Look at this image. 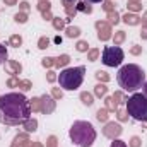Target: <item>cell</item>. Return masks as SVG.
Here are the masks:
<instances>
[{"mask_svg":"<svg viewBox=\"0 0 147 147\" xmlns=\"http://www.w3.org/2000/svg\"><path fill=\"white\" fill-rule=\"evenodd\" d=\"M115 115H116V120L120 121V123H125V121H128V113L125 108H121V106H118V110L115 111Z\"/></svg>","mask_w":147,"mask_h":147,"instance_id":"25","label":"cell"},{"mask_svg":"<svg viewBox=\"0 0 147 147\" xmlns=\"http://www.w3.org/2000/svg\"><path fill=\"white\" fill-rule=\"evenodd\" d=\"M110 147H128V144H127V142H123V140H120V139H115V140L111 142Z\"/></svg>","mask_w":147,"mask_h":147,"instance_id":"47","label":"cell"},{"mask_svg":"<svg viewBox=\"0 0 147 147\" xmlns=\"http://www.w3.org/2000/svg\"><path fill=\"white\" fill-rule=\"evenodd\" d=\"M9 46H12V48L22 46V36L21 34H12V36L9 38Z\"/></svg>","mask_w":147,"mask_h":147,"instance_id":"29","label":"cell"},{"mask_svg":"<svg viewBox=\"0 0 147 147\" xmlns=\"http://www.w3.org/2000/svg\"><path fill=\"white\" fill-rule=\"evenodd\" d=\"M51 24H53V29H55V31H65V28H67V26H65L67 21L62 19V17H53Z\"/></svg>","mask_w":147,"mask_h":147,"instance_id":"23","label":"cell"},{"mask_svg":"<svg viewBox=\"0 0 147 147\" xmlns=\"http://www.w3.org/2000/svg\"><path fill=\"white\" fill-rule=\"evenodd\" d=\"M87 2H89V3H99V2H101V3H103V0H87Z\"/></svg>","mask_w":147,"mask_h":147,"instance_id":"55","label":"cell"},{"mask_svg":"<svg viewBox=\"0 0 147 147\" xmlns=\"http://www.w3.org/2000/svg\"><path fill=\"white\" fill-rule=\"evenodd\" d=\"M140 38H142V39H147V29L146 28H142V31H140Z\"/></svg>","mask_w":147,"mask_h":147,"instance_id":"52","label":"cell"},{"mask_svg":"<svg viewBox=\"0 0 147 147\" xmlns=\"http://www.w3.org/2000/svg\"><path fill=\"white\" fill-rule=\"evenodd\" d=\"M3 2V5H7V7H14V5H17V0H2Z\"/></svg>","mask_w":147,"mask_h":147,"instance_id":"51","label":"cell"},{"mask_svg":"<svg viewBox=\"0 0 147 147\" xmlns=\"http://www.w3.org/2000/svg\"><path fill=\"white\" fill-rule=\"evenodd\" d=\"M92 94H94V98H105L106 94H108V86L106 84H103V82H98L96 86H94V91H92Z\"/></svg>","mask_w":147,"mask_h":147,"instance_id":"15","label":"cell"},{"mask_svg":"<svg viewBox=\"0 0 147 147\" xmlns=\"http://www.w3.org/2000/svg\"><path fill=\"white\" fill-rule=\"evenodd\" d=\"M28 142H31L29 134H28V132H19V134L14 137V140H12L10 147H24Z\"/></svg>","mask_w":147,"mask_h":147,"instance_id":"12","label":"cell"},{"mask_svg":"<svg viewBox=\"0 0 147 147\" xmlns=\"http://www.w3.org/2000/svg\"><path fill=\"white\" fill-rule=\"evenodd\" d=\"M45 147H58V139H57V135H50V137L46 139V146Z\"/></svg>","mask_w":147,"mask_h":147,"instance_id":"44","label":"cell"},{"mask_svg":"<svg viewBox=\"0 0 147 147\" xmlns=\"http://www.w3.org/2000/svg\"><path fill=\"white\" fill-rule=\"evenodd\" d=\"M58 80V75H57V72L53 70V69H50L48 72H46V82L48 84H55Z\"/></svg>","mask_w":147,"mask_h":147,"instance_id":"38","label":"cell"},{"mask_svg":"<svg viewBox=\"0 0 147 147\" xmlns=\"http://www.w3.org/2000/svg\"><path fill=\"white\" fill-rule=\"evenodd\" d=\"M3 65H5V72L9 74L10 77H17L19 74L22 72V65L17 60H7Z\"/></svg>","mask_w":147,"mask_h":147,"instance_id":"10","label":"cell"},{"mask_svg":"<svg viewBox=\"0 0 147 147\" xmlns=\"http://www.w3.org/2000/svg\"><path fill=\"white\" fill-rule=\"evenodd\" d=\"M94 77L98 79V82H103V84H108L110 82V74L105 72V70H96V74H94Z\"/></svg>","mask_w":147,"mask_h":147,"instance_id":"30","label":"cell"},{"mask_svg":"<svg viewBox=\"0 0 147 147\" xmlns=\"http://www.w3.org/2000/svg\"><path fill=\"white\" fill-rule=\"evenodd\" d=\"M19 10H21V12H28V14H29V10H31V5H29V2H28V0H22V2H19Z\"/></svg>","mask_w":147,"mask_h":147,"instance_id":"46","label":"cell"},{"mask_svg":"<svg viewBox=\"0 0 147 147\" xmlns=\"http://www.w3.org/2000/svg\"><path fill=\"white\" fill-rule=\"evenodd\" d=\"M125 58V53L120 46H106L103 50V55H101V62L106 65V67H120L121 62Z\"/></svg>","mask_w":147,"mask_h":147,"instance_id":"6","label":"cell"},{"mask_svg":"<svg viewBox=\"0 0 147 147\" xmlns=\"http://www.w3.org/2000/svg\"><path fill=\"white\" fill-rule=\"evenodd\" d=\"M128 2H140V0H128Z\"/></svg>","mask_w":147,"mask_h":147,"instance_id":"56","label":"cell"},{"mask_svg":"<svg viewBox=\"0 0 147 147\" xmlns=\"http://www.w3.org/2000/svg\"><path fill=\"white\" fill-rule=\"evenodd\" d=\"M69 137L72 140L74 146L77 147H91L96 142V130L92 127V123L86 121V120H75L69 130Z\"/></svg>","mask_w":147,"mask_h":147,"instance_id":"3","label":"cell"},{"mask_svg":"<svg viewBox=\"0 0 147 147\" xmlns=\"http://www.w3.org/2000/svg\"><path fill=\"white\" fill-rule=\"evenodd\" d=\"M127 113L135 121H147V98L144 92H134L127 99Z\"/></svg>","mask_w":147,"mask_h":147,"instance_id":"5","label":"cell"},{"mask_svg":"<svg viewBox=\"0 0 147 147\" xmlns=\"http://www.w3.org/2000/svg\"><path fill=\"white\" fill-rule=\"evenodd\" d=\"M62 5H63V9L75 7V5H77V0H62Z\"/></svg>","mask_w":147,"mask_h":147,"instance_id":"49","label":"cell"},{"mask_svg":"<svg viewBox=\"0 0 147 147\" xmlns=\"http://www.w3.org/2000/svg\"><path fill=\"white\" fill-rule=\"evenodd\" d=\"M128 12H134V14H139L142 10V2H128Z\"/></svg>","mask_w":147,"mask_h":147,"instance_id":"33","label":"cell"},{"mask_svg":"<svg viewBox=\"0 0 147 147\" xmlns=\"http://www.w3.org/2000/svg\"><path fill=\"white\" fill-rule=\"evenodd\" d=\"M41 17H43V21H53V12L51 10H46V12H41Z\"/></svg>","mask_w":147,"mask_h":147,"instance_id":"48","label":"cell"},{"mask_svg":"<svg viewBox=\"0 0 147 147\" xmlns=\"http://www.w3.org/2000/svg\"><path fill=\"white\" fill-rule=\"evenodd\" d=\"M142 22H147V10L142 14Z\"/></svg>","mask_w":147,"mask_h":147,"instance_id":"54","label":"cell"},{"mask_svg":"<svg viewBox=\"0 0 147 147\" xmlns=\"http://www.w3.org/2000/svg\"><path fill=\"white\" fill-rule=\"evenodd\" d=\"M69 63H70V55H67V53H62L55 58V67L57 69H67Z\"/></svg>","mask_w":147,"mask_h":147,"instance_id":"14","label":"cell"},{"mask_svg":"<svg viewBox=\"0 0 147 147\" xmlns=\"http://www.w3.org/2000/svg\"><path fill=\"white\" fill-rule=\"evenodd\" d=\"M103 99H105V108L110 111V113H115V111L118 110V105L115 103V99H113L111 96H108V94H106Z\"/></svg>","mask_w":147,"mask_h":147,"instance_id":"22","label":"cell"},{"mask_svg":"<svg viewBox=\"0 0 147 147\" xmlns=\"http://www.w3.org/2000/svg\"><path fill=\"white\" fill-rule=\"evenodd\" d=\"M103 135L110 140H115V139H120L123 128H121V123L120 121H106L105 127H103Z\"/></svg>","mask_w":147,"mask_h":147,"instance_id":"7","label":"cell"},{"mask_svg":"<svg viewBox=\"0 0 147 147\" xmlns=\"http://www.w3.org/2000/svg\"><path fill=\"white\" fill-rule=\"evenodd\" d=\"M111 98L115 99V103H116L118 106H121V105H123V103H127V99H128V98L125 96V92H123V91H115Z\"/></svg>","mask_w":147,"mask_h":147,"instance_id":"24","label":"cell"},{"mask_svg":"<svg viewBox=\"0 0 147 147\" xmlns=\"http://www.w3.org/2000/svg\"><path fill=\"white\" fill-rule=\"evenodd\" d=\"M96 120L101 121V123L110 121V111L106 110V108H99V110L96 111Z\"/></svg>","mask_w":147,"mask_h":147,"instance_id":"21","label":"cell"},{"mask_svg":"<svg viewBox=\"0 0 147 147\" xmlns=\"http://www.w3.org/2000/svg\"><path fill=\"white\" fill-rule=\"evenodd\" d=\"M103 10L108 14V12H111V10H115V2L113 0H103Z\"/></svg>","mask_w":147,"mask_h":147,"instance_id":"41","label":"cell"},{"mask_svg":"<svg viewBox=\"0 0 147 147\" xmlns=\"http://www.w3.org/2000/svg\"><path fill=\"white\" fill-rule=\"evenodd\" d=\"M75 50H77L79 53H87L91 48H89V43H87L86 39H79V41L75 43Z\"/></svg>","mask_w":147,"mask_h":147,"instance_id":"28","label":"cell"},{"mask_svg":"<svg viewBox=\"0 0 147 147\" xmlns=\"http://www.w3.org/2000/svg\"><path fill=\"white\" fill-rule=\"evenodd\" d=\"M99 55H101V51H99L98 48H91V50L87 51V60H89V62H96V60L99 58Z\"/></svg>","mask_w":147,"mask_h":147,"instance_id":"34","label":"cell"},{"mask_svg":"<svg viewBox=\"0 0 147 147\" xmlns=\"http://www.w3.org/2000/svg\"><path fill=\"white\" fill-rule=\"evenodd\" d=\"M29 106H31V111L33 113H41V98L36 96V98L29 99Z\"/></svg>","mask_w":147,"mask_h":147,"instance_id":"26","label":"cell"},{"mask_svg":"<svg viewBox=\"0 0 147 147\" xmlns=\"http://www.w3.org/2000/svg\"><path fill=\"white\" fill-rule=\"evenodd\" d=\"M36 10H38V12H46V10H51V2H50V0H43V2H38Z\"/></svg>","mask_w":147,"mask_h":147,"instance_id":"32","label":"cell"},{"mask_svg":"<svg viewBox=\"0 0 147 147\" xmlns=\"http://www.w3.org/2000/svg\"><path fill=\"white\" fill-rule=\"evenodd\" d=\"M14 21L17 22V24H26L28 21H29V14L28 12H17V14H14Z\"/></svg>","mask_w":147,"mask_h":147,"instance_id":"27","label":"cell"},{"mask_svg":"<svg viewBox=\"0 0 147 147\" xmlns=\"http://www.w3.org/2000/svg\"><path fill=\"white\" fill-rule=\"evenodd\" d=\"M29 99L22 92H7L0 96V123L7 127H19L31 118Z\"/></svg>","mask_w":147,"mask_h":147,"instance_id":"1","label":"cell"},{"mask_svg":"<svg viewBox=\"0 0 147 147\" xmlns=\"http://www.w3.org/2000/svg\"><path fill=\"white\" fill-rule=\"evenodd\" d=\"M116 80H118V86L121 87V91L137 92L146 82V72L137 63H128V65L120 67Z\"/></svg>","mask_w":147,"mask_h":147,"instance_id":"2","label":"cell"},{"mask_svg":"<svg viewBox=\"0 0 147 147\" xmlns=\"http://www.w3.org/2000/svg\"><path fill=\"white\" fill-rule=\"evenodd\" d=\"M21 127L24 128V132H28V134H34V132L38 130V120L36 118H28L26 121H22Z\"/></svg>","mask_w":147,"mask_h":147,"instance_id":"13","label":"cell"},{"mask_svg":"<svg viewBox=\"0 0 147 147\" xmlns=\"http://www.w3.org/2000/svg\"><path fill=\"white\" fill-rule=\"evenodd\" d=\"M24 147H45V146H43L39 140H34V142H28Z\"/></svg>","mask_w":147,"mask_h":147,"instance_id":"50","label":"cell"},{"mask_svg":"<svg viewBox=\"0 0 147 147\" xmlns=\"http://www.w3.org/2000/svg\"><path fill=\"white\" fill-rule=\"evenodd\" d=\"M128 147H142V139L139 135H132L128 140Z\"/></svg>","mask_w":147,"mask_h":147,"instance_id":"40","label":"cell"},{"mask_svg":"<svg viewBox=\"0 0 147 147\" xmlns=\"http://www.w3.org/2000/svg\"><path fill=\"white\" fill-rule=\"evenodd\" d=\"M111 39H113L115 46H120V45H123V43H125V39H127V33H125V31H121V29H118L116 33H113Z\"/></svg>","mask_w":147,"mask_h":147,"instance_id":"20","label":"cell"},{"mask_svg":"<svg viewBox=\"0 0 147 147\" xmlns=\"http://www.w3.org/2000/svg\"><path fill=\"white\" fill-rule=\"evenodd\" d=\"M41 65L50 70V69L55 67V58H53V57H45V58H41Z\"/></svg>","mask_w":147,"mask_h":147,"instance_id":"35","label":"cell"},{"mask_svg":"<svg viewBox=\"0 0 147 147\" xmlns=\"http://www.w3.org/2000/svg\"><path fill=\"white\" fill-rule=\"evenodd\" d=\"M0 137H2V135H0Z\"/></svg>","mask_w":147,"mask_h":147,"instance_id":"58","label":"cell"},{"mask_svg":"<svg viewBox=\"0 0 147 147\" xmlns=\"http://www.w3.org/2000/svg\"><path fill=\"white\" fill-rule=\"evenodd\" d=\"M41 113L43 115H51L57 110V101L51 98V94H41Z\"/></svg>","mask_w":147,"mask_h":147,"instance_id":"9","label":"cell"},{"mask_svg":"<svg viewBox=\"0 0 147 147\" xmlns=\"http://www.w3.org/2000/svg\"><path fill=\"white\" fill-rule=\"evenodd\" d=\"M121 22H125L127 26H139V24H142V17L139 14L127 12L125 16H121Z\"/></svg>","mask_w":147,"mask_h":147,"instance_id":"11","label":"cell"},{"mask_svg":"<svg viewBox=\"0 0 147 147\" xmlns=\"http://www.w3.org/2000/svg\"><path fill=\"white\" fill-rule=\"evenodd\" d=\"M142 51H144V48L140 46V45H132V48H130V55H134V57H139V55H142Z\"/></svg>","mask_w":147,"mask_h":147,"instance_id":"42","label":"cell"},{"mask_svg":"<svg viewBox=\"0 0 147 147\" xmlns=\"http://www.w3.org/2000/svg\"><path fill=\"white\" fill-rule=\"evenodd\" d=\"M33 89V82L29 80V79H22L21 82H19V91L21 92H28V91H31Z\"/></svg>","mask_w":147,"mask_h":147,"instance_id":"31","label":"cell"},{"mask_svg":"<svg viewBox=\"0 0 147 147\" xmlns=\"http://www.w3.org/2000/svg\"><path fill=\"white\" fill-rule=\"evenodd\" d=\"M84 74L86 67L79 65V67H67L58 74V84L63 91H77L82 82H84Z\"/></svg>","mask_w":147,"mask_h":147,"instance_id":"4","label":"cell"},{"mask_svg":"<svg viewBox=\"0 0 147 147\" xmlns=\"http://www.w3.org/2000/svg\"><path fill=\"white\" fill-rule=\"evenodd\" d=\"M39 2H43V0H39Z\"/></svg>","mask_w":147,"mask_h":147,"instance_id":"57","label":"cell"},{"mask_svg":"<svg viewBox=\"0 0 147 147\" xmlns=\"http://www.w3.org/2000/svg\"><path fill=\"white\" fill-rule=\"evenodd\" d=\"M106 21H108L110 26H116L118 22H121V16H120V12L115 9V10H111V12L106 14Z\"/></svg>","mask_w":147,"mask_h":147,"instance_id":"18","label":"cell"},{"mask_svg":"<svg viewBox=\"0 0 147 147\" xmlns=\"http://www.w3.org/2000/svg\"><path fill=\"white\" fill-rule=\"evenodd\" d=\"M19 82H21L19 77H9V79H7V87L16 89V87H19Z\"/></svg>","mask_w":147,"mask_h":147,"instance_id":"43","label":"cell"},{"mask_svg":"<svg viewBox=\"0 0 147 147\" xmlns=\"http://www.w3.org/2000/svg\"><path fill=\"white\" fill-rule=\"evenodd\" d=\"M94 28H96V31H98V39L99 41H108L111 39L113 36V26L108 24V21H96L94 22Z\"/></svg>","mask_w":147,"mask_h":147,"instance_id":"8","label":"cell"},{"mask_svg":"<svg viewBox=\"0 0 147 147\" xmlns=\"http://www.w3.org/2000/svg\"><path fill=\"white\" fill-rule=\"evenodd\" d=\"M80 34H82V29L79 26H67L65 28V36L70 38V39H77Z\"/></svg>","mask_w":147,"mask_h":147,"instance_id":"19","label":"cell"},{"mask_svg":"<svg viewBox=\"0 0 147 147\" xmlns=\"http://www.w3.org/2000/svg\"><path fill=\"white\" fill-rule=\"evenodd\" d=\"M50 38L48 36H41L39 39H38V48L39 50H46V48H50Z\"/></svg>","mask_w":147,"mask_h":147,"instance_id":"36","label":"cell"},{"mask_svg":"<svg viewBox=\"0 0 147 147\" xmlns=\"http://www.w3.org/2000/svg\"><path fill=\"white\" fill-rule=\"evenodd\" d=\"M79 99L82 101L84 106H92V105H94V94L89 92V91H82V92L79 94Z\"/></svg>","mask_w":147,"mask_h":147,"instance_id":"16","label":"cell"},{"mask_svg":"<svg viewBox=\"0 0 147 147\" xmlns=\"http://www.w3.org/2000/svg\"><path fill=\"white\" fill-rule=\"evenodd\" d=\"M75 9H77V12H82V14H92V5L87 0H79Z\"/></svg>","mask_w":147,"mask_h":147,"instance_id":"17","label":"cell"},{"mask_svg":"<svg viewBox=\"0 0 147 147\" xmlns=\"http://www.w3.org/2000/svg\"><path fill=\"white\" fill-rule=\"evenodd\" d=\"M142 91H144V96L147 98V80L144 82V86H142Z\"/></svg>","mask_w":147,"mask_h":147,"instance_id":"53","label":"cell"},{"mask_svg":"<svg viewBox=\"0 0 147 147\" xmlns=\"http://www.w3.org/2000/svg\"><path fill=\"white\" fill-rule=\"evenodd\" d=\"M63 10H65V16H67V19H65L67 22H69L72 17H75V14H77V9H75V7H69V9H63Z\"/></svg>","mask_w":147,"mask_h":147,"instance_id":"45","label":"cell"},{"mask_svg":"<svg viewBox=\"0 0 147 147\" xmlns=\"http://www.w3.org/2000/svg\"><path fill=\"white\" fill-rule=\"evenodd\" d=\"M9 60V51H7V46L5 45H0V65L5 63Z\"/></svg>","mask_w":147,"mask_h":147,"instance_id":"39","label":"cell"},{"mask_svg":"<svg viewBox=\"0 0 147 147\" xmlns=\"http://www.w3.org/2000/svg\"><path fill=\"white\" fill-rule=\"evenodd\" d=\"M51 98L55 101H60L63 98V89L62 87H51Z\"/></svg>","mask_w":147,"mask_h":147,"instance_id":"37","label":"cell"}]
</instances>
